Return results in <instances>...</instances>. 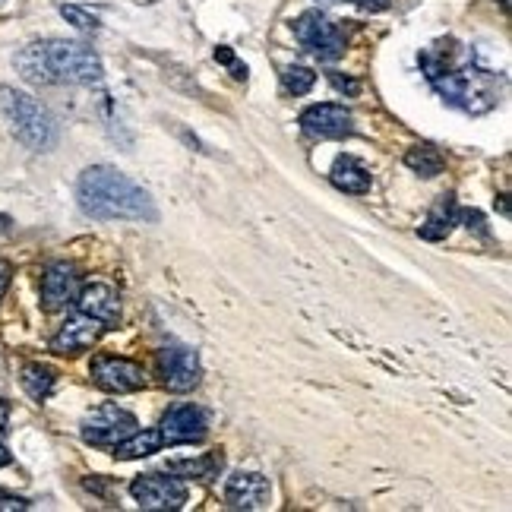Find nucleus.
<instances>
[{
  "label": "nucleus",
  "mask_w": 512,
  "mask_h": 512,
  "mask_svg": "<svg viewBox=\"0 0 512 512\" xmlns=\"http://www.w3.org/2000/svg\"><path fill=\"white\" fill-rule=\"evenodd\" d=\"M76 200L80 209L89 219L98 222H155L159 212H155L152 196L130 181L127 174L108 165H92L80 174V184H76Z\"/></svg>",
  "instance_id": "obj_1"
},
{
  "label": "nucleus",
  "mask_w": 512,
  "mask_h": 512,
  "mask_svg": "<svg viewBox=\"0 0 512 512\" xmlns=\"http://www.w3.org/2000/svg\"><path fill=\"white\" fill-rule=\"evenodd\" d=\"M19 76L35 86H92L102 80V61L83 42H32L13 57Z\"/></svg>",
  "instance_id": "obj_2"
},
{
  "label": "nucleus",
  "mask_w": 512,
  "mask_h": 512,
  "mask_svg": "<svg viewBox=\"0 0 512 512\" xmlns=\"http://www.w3.org/2000/svg\"><path fill=\"white\" fill-rule=\"evenodd\" d=\"M421 64L427 70V80L433 83L452 108H462L468 114H481L497 105V86L494 76L478 67H449L446 61L424 54Z\"/></svg>",
  "instance_id": "obj_3"
},
{
  "label": "nucleus",
  "mask_w": 512,
  "mask_h": 512,
  "mask_svg": "<svg viewBox=\"0 0 512 512\" xmlns=\"http://www.w3.org/2000/svg\"><path fill=\"white\" fill-rule=\"evenodd\" d=\"M0 114L7 117L10 130L19 143H26L35 152H48L57 143L54 117L35 102L32 95L19 92L13 86H0Z\"/></svg>",
  "instance_id": "obj_4"
},
{
  "label": "nucleus",
  "mask_w": 512,
  "mask_h": 512,
  "mask_svg": "<svg viewBox=\"0 0 512 512\" xmlns=\"http://www.w3.org/2000/svg\"><path fill=\"white\" fill-rule=\"evenodd\" d=\"M291 29L298 35V42L310 54H317L320 61H336V57L345 54V35L323 10H307L304 16L294 19Z\"/></svg>",
  "instance_id": "obj_5"
},
{
  "label": "nucleus",
  "mask_w": 512,
  "mask_h": 512,
  "mask_svg": "<svg viewBox=\"0 0 512 512\" xmlns=\"http://www.w3.org/2000/svg\"><path fill=\"white\" fill-rule=\"evenodd\" d=\"M136 427L140 424H136V418L130 415V411L117 408V405H102V408H95L92 415H86L83 440L98 446V449H111L121 440H127Z\"/></svg>",
  "instance_id": "obj_6"
},
{
  "label": "nucleus",
  "mask_w": 512,
  "mask_h": 512,
  "mask_svg": "<svg viewBox=\"0 0 512 512\" xmlns=\"http://www.w3.org/2000/svg\"><path fill=\"white\" fill-rule=\"evenodd\" d=\"M133 500L140 509H181L187 503V484L171 475H140L130 484Z\"/></svg>",
  "instance_id": "obj_7"
},
{
  "label": "nucleus",
  "mask_w": 512,
  "mask_h": 512,
  "mask_svg": "<svg viewBox=\"0 0 512 512\" xmlns=\"http://www.w3.org/2000/svg\"><path fill=\"white\" fill-rule=\"evenodd\" d=\"M159 377L171 392H190L200 386L203 367L200 358H196L193 348L184 345H168L159 351Z\"/></svg>",
  "instance_id": "obj_8"
},
{
  "label": "nucleus",
  "mask_w": 512,
  "mask_h": 512,
  "mask_svg": "<svg viewBox=\"0 0 512 512\" xmlns=\"http://www.w3.org/2000/svg\"><path fill=\"white\" fill-rule=\"evenodd\" d=\"M92 383L105 392H136L146 386V373L140 364H133L127 358H111V354H98L92 361Z\"/></svg>",
  "instance_id": "obj_9"
},
{
  "label": "nucleus",
  "mask_w": 512,
  "mask_h": 512,
  "mask_svg": "<svg viewBox=\"0 0 512 512\" xmlns=\"http://www.w3.org/2000/svg\"><path fill=\"white\" fill-rule=\"evenodd\" d=\"M209 430V421H206V411L196 408L190 402L184 405H174L165 411V418L159 424V433L165 446H184V443H200Z\"/></svg>",
  "instance_id": "obj_10"
},
{
  "label": "nucleus",
  "mask_w": 512,
  "mask_h": 512,
  "mask_svg": "<svg viewBox=\"0 0 512 512\" xmlns=\"http://www.w3.org/2000/svg\"><path fill=\"white\" fill-rule=\"evenodd\" d=\"M301 127L304 133L317 136V140H342V136L354 133V117L345 105L323 102V105H310L301 114Z\"/></svg>",
  "instance_id": "obj_11"
},
{
  "label": "nucleus",
  "mask_w": 512,
  "mask_h": 512,
  "mask_svg": "<svg viewBox=\"0 0 512 512\" xmlns=\"http://www.w3.org/2000/svg\"><path fill=\"white\" fill-rule=\"evenodd\" d=\"M76 291H80V272L73 263H54L42 275V307L48 313L64 310L67 304L76 301Z\"/></svg>",
  "instance_id": "obj_12"
},
{
  "label": "nucleus",
  "mask_w": 512,
  "mask_h": 512,
  "mask_svg": "<svg viewBox=\"0 0 512 512\" xmlns=\"http://www.w3.org/2000/svg\"><path fill=\"white\" fill-rule=\"evenodd\" d=\"M269 478L256 475V471H238L225 484V500L234 509H263L269 503Z\"/></svg>",
  "instance_id": "obj_13"
},
{
  "label": "nucleus",
  "mask_w": 512,
  "mask_h": 512,
  "mask_svg": "<svg viewBox=\"0 0 512 512\" xmlns=\"http://www.w3.org/2000/svg\"><path fill=\"white\" fill-rule=\"evenodd\" d=\"M76 307L102 326H117V320H121V298H117V291L111 285L95 282V285L80 288L76 291Z\"/></svg>",
  "instance_id": "obj_14"
},
{
  "label": "nucleus",
  "mask_w": 512,
  "mask_h": 512,
  "mask_svg": "<svg viewBox=\"0 0 512 512\" xmlns=\"http://www.w3.org/2000/svg\"><path fill=\"white\" fill-rule=\"evenodd\" d=\"M98 336H102V323L86 317V313H76V317H70L61 329H57V336L51 339V348L57 354H80V351L92 348L98 342Z\"/></svg>",
  "instance_id": "obj_15"
},
{
  "label": "nucleus",
  "mask_w": 512,
  "mask_h": 512,
  "mask_svg": "<svg viewBox=\"0 0 512 512\" xmlns=\"http://www.w3.org/2000/svg\"><path fill=\"white\" fill-rule=\"evenodd\" d=\"M329 181H332V187L342 190V193L361 196V193L370 190L373 177H370V171L358 159H351V155H339L336 165H332V171H329Z\"/></svg>",
  "instance_id": "obj_16"
},
{
  "label": "nucleus",
  "mask_w": 512,
  "mask_h": 512,
  "mask_svg": "<svg viewBox=\"0 0 512 512\" xmlns=\"http://www.w3.org/2000/svg\"><path fill=\"white\" fill-rule=\"evenodd\" d=\"M459 219H462V209L456 206V200H452V196H440L437 206L427 212V219L421 225V238L424 241H443L452 234V228L459 225Z\"/></svg>",
  "instance_id": "obj_17"
},
{
  "label": "nucleus",
  "mask_w": 512,
  "mask_h": 512,
  "mask_svg": "<svg viewBox=\"0 0 512 512\" xmlns=\"http://www.w3.org/2000/svg\"><path fill=\"white\" fill-rule=\"evenodd\" d=\"M165 446L162 440V433L159 430H133L127 440H121L114 449V459H121V462H133V459H146L152 456V452H159Z\"/></svg>",
  "instance_id": "obj_18"
},
{
  "label": "nucleus",
  "mask_w": 512,
  "mask_h": 512,
  "mask_svg": "<svg viewBox=\"0 0 512 512\" xmlns=\"http://www.w3.org/2000/svg\"><path fill=\"white\" fill-rule=\"evenodd\" d=\"M54 380H57V373L51 367H45V364H26L23 367V389L35 402H45L51 396Z\"/></svg>",
  "instance_id": "obj_19"
},
{
  "label": "nucleus",
  "mask_w": 512,
  "mask_h": 512,
  "mask_svg": "<svg viewBox=\"0 0 512 512\" xmlns=\"http://www.w3.org/2000/svg\"><path fill=\"white\" fill-rule=\"evenodd\" d=\"M405 165L415 171V174H421V177H437L440 171H443V155H440V149H433L430 143H421V146H411L408 149V155H405Z\"/></svg>",
  "instance_id": "obj_20"
},
{
  "label": "nucleus",
  "mask_w": 512,
  "mask_h": 512,
  "mask_svg": "<svg viewBox=\"0 0 512 512\" xmlns=\"http://www.w3.org/2000/svg\"><path fill=\"white\" fill-rule=\"evenodd\" d=\"M168 471H171V475H184V478L212 481L222 471V456H219V452H209V456L193 459V462H171Z\"/></svg>",
  "instance_id": "obj_21"
},
{
  "label": "nucleus",
  "mask_w": 512,
  "mask_h": 512,
  "mask_svg": "<svg viewBox=\"0 0 512 512\" xmlns=\"http://www.w3.org/2000/svg\"><path fill=\"white\" fill-rule=\"evenodd\" d=\"M282 80H285V89H288L291 95H304V92L313 89V83H317V73H313L310 67L291 64V67H285Z\"/></svg>",
  "instance_id": "obj_22"
},
{
  "label": "nucleus",
  "mask_w": 512,
  "mask_h": 512,
  "mask_svg": "<svg viewBox=\"0 0 512 512\" xmlns=\"http://www.w3.org/2000/svg\"><path fill=\"white\" fill-rule=\"evenodd\" d=\"M61 13H64V19L70 26H76L80 32H98V16H92V13H86V10H80V7H61Z\"/></svg>",
  "instance_id": "obj_23"
},
{
  "label": "nucleus",
  "mask_w": 512,
  "mask_h": 512,
  "mask_svg": "<svg viewBox=\"0 0 512 512\" xmlns=\"http://www.w3.org/2000/svg\"><path fill=\"white\" fill-rule=\"evenodd\" d=\"M29 506H32L29 500L13 497V494H4V490H0V512H23V509H29Z\"/></svg>",
  "instance_id": "obj_24"
},
{
  "label": "nucleus",
  "mask_w": 512,
  "mask_h": 512,
  "mask_svg": "<svg viewBox=\"0 0 512 512\" xmlns=\"http://www.w3.org/2000/svg\"><path fill=\"white\" fill-rule=\"evenodd\" d=\"M215 61H222V64H228V67H234V76H238V80H244V76H247V67H238V64H234V54H231L228 48H219V51H215Z\"/></svg>",
  "instance_id": "obj_25"
},
{
  "label": "nucleus",
  "mask_w": 512,
  "mask_h": 512,
  "mask_svg": "<svg viewBox=\"0 0 512 512\" xmlns=\"http://www.w3.org/2000/svg\"><path fill=\"white\" fill-rule=\"evenodd\" d=\"M329 80H332V86L336 89H342V92H348V95H358V83L354 80H348V76H342V73H329Z\"/></svg>",
  "instance_id": "obj_26"
},
{
  "label": "nucleus",
  "mask_w": 512,
  "mask_h": 512,
  "mask_svg": "<svg viewBox=\"0 0 512 512\" xmlns=\"http://www.w3.org/2000/svg\"><path fill=\"white\" fill-rule=\"evenodd\" d=\"M351 4H358L361 10H370V13H380L392 4V0H351Z\"/></svg>",
  "instance_id": "obj_27"
},
{
  "label": "nucleus",
  "mask_w": 512,
  "mask_h": 512,
  "mask_svg": "<svg viewBox=\"0 0 512 512\" xmlns=\"http://www.w3.org/2000/svg\"><path fill=\"white\" fill-rule=\"evenodd\" d=\"M10 275H13V266L0 260V301H4V294L10 288Z\"/></svg>",
  "instance_id": "obj_28"
},
{
  "label": "nucleus",
  "mask_w": 512,
  "mask_h": 512,
  "mask_svg": "<svg viewBox=\"0 0 512 512\" xmlns=\"http://www.w3.org/2000/svg\"><path fill=\"white\" fill-rule=\"evenodd\" d=\"M7 424H10V405L0 399V433H7Z\"/></svg>",
  "instance_id": "obj_29"
},
{
  "label": "nucleus",
  "mask_w": 512,
  "mask_h": 512,
  "mask_svg": "<svg viewBox=\"0 0 512 512\" xmlns=\"http://www.w3.org/2000/svg\"><path fill=\"white\" fill-rule=\"evenodd\" d=\"M4 465H10V452L0 446V468H4Z\"/></svg>",
  "instance_id": "obj_30"
},
{
  "label": "nucleus",
  "mask_w": 512,
  "mask_h": 512,
  "mask_svg": "<svg viewBox=\"0 0 512 512\" xmlns=\"http://www.w3.org/2000/svg\"><path fill=\"white\" fill-rule=\"evenodd\" d=\"M320 4H339V0H320Z\"/></svg>",
  "instance_id": "obj_31"
}]
</instances>
